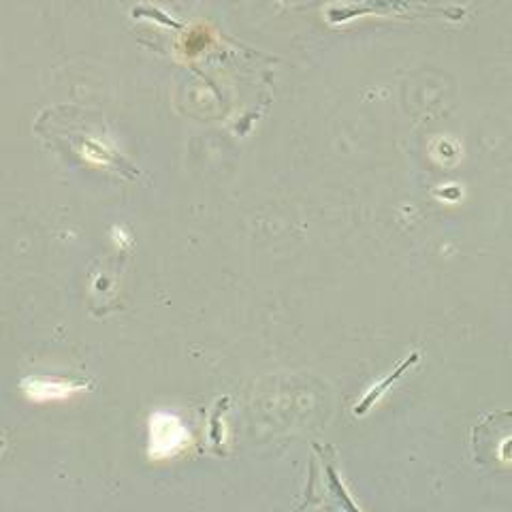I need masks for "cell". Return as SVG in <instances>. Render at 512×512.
I'll return each instance as SVG.
<instances>
[{"instance_id": "1", "label": "cell", "mask_w": 512, "mask_h": 512, "mask_svg": "<svg viewBox=\"0 0 512 512\" xmlns=\"http://www.w3.org/2000/svg\"><path fill=\"white\" fill-rule=\"evenodd\" d=\"M446 0H329L325 15L331 24L355 20L359 15H410L434 9L446 13Z\"/></svg>"}, {"instance_id": "2", "label": "cell", "mask_w": 512, "mask_h": 512, "mask_svg": "<svg viewBox=\"0 0 512 512\" xmlns=\"http://www.w3.org/2000/svg\"><path fill=\"white\" fill-rule=\"evenodd\" d=\"M152 453L154 455H169L175 448L182 446L184 429L182 425L169 414H156L152 421Z\"/></svg>"}, {"instance_id": "3", "label": "cell", "mask_w": 512, "mask_h": 512, "mask_svg": "<svg viewBox=\"0 0 512 512\" xmlns=\"http://www.w3.org/2000/svg\"><path fill=\"white\" fill-rule=\"evenodd\" d=\"M71 391H73L71 384H64V382L50 384L47 380H37L32 382V389H28V395L35 399H50V397H67V393L71 395Z\"/></svg>"}, {"instance_id": "4", "label": "cell", "mask_w": 512, "mask_h": 512, "mask_svg": "<svg viewBox=\"0 0 512 512\" xmlns=\"http://www.w3.org/2000/svg\"><path fill=\"white\" fill-rule=\"evenodd\" d=\"M414 361H416V355H412V357H410V359H408L404 365H399L397 370H395V374H391V376L387 378V382H380L378 387H374V389H372V393L367 395V397L363 399V402L357 406V414H363L367 408H370V406L376 402V399H378V397H380L384 391H387V389L391 387V384H393V382H395L399 376H402V374L408 370V367H410Z\"/></svg>"}]
</instances>
